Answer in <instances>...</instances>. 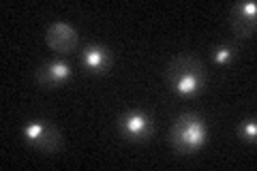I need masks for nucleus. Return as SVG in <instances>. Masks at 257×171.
<instances>
[{"mask_svg":"<svg viewBox=\"0 0 257 171\" xmlns=\"http://www.w3.org/2000/svg\"><path fill=\"white\" fill-rule=\"evenodd\" d=\"M82 62H84V69L88 73L101 75V73H107L111 62H114V56H111V52L103 45H88L84 50Z\"/></svg>","mask_w":257,"mask_h":171,"instance_id":"8","label":"nucleus"},{"mask_svg":"<svg viewBox=\"0 0 257 171\" xmlns=\"http://www.w3.org/2000/svg\"><path fill=\"white\" fill-rule=\"evenodd\" d=\"M236 56H238V50L234 43H221L212 47V62L219 64V67H227L231 60H236Z\"/></svg>","mask_w":257,"mask_h":171,"instance_id":"9","label":"nucleus"},{"mask_svg":"<svg viewBox=\"0 0 257 171\" xmlns=\"http://www.w3.org/2000/svg\"><path fill=\"white\" fill-rule=\"evenodd\" d=\"M45 43L50 45L54 52L69 54V52H73L79 43V32L73 26H69V24L56 22L45 32Z\"/></svg>","mask_w":257,"mask_h":171,"instance_id":"6","label":"nucleus"},{"mask_svg":"<svg viewBox=\"0 0 257 171\" xmlns=\"http://www.w3.org/2000/svg\"><path fill=\"white\" fill-rule=\"evenodd\" d=\"M206 139H208V128L197 113H182V116L176 118L170 133V141L178 154L187 156V154L197 152L206 143Z\"/></svg>","mask_w":257,"mask_h":171,"instance_id":"2","label":"nucleus"},{"mask_svg":"<svg viewBox=\"0 0 257 171\" xmlns=\"http://www.w3.org/2000/svg\"><path fill=\"white\" fill-rule=\"evenodd\" d=\"M238 135L242 137L244 141H248V143H253L255 139H257V124H255V120L253 118H248V120H244L242 124H240V128H238Z\"/></svg>","mask_w":257,"mask_h":171,"instance_id":"10","label":"nucleus"},{"mask_svg":"<svg viewBox=\"0 0 257 171\" xmlns=\"http://www.w3.org/2000/svg\"><path fill=\"white\" fill-rule=\"evenodd\" d=\"M22 135L32 148L41 150L45 154H56L62 150V135L54 124L45 120H32L28 124H24Z\"/></svg>","mask_w":257,"mask_h":171,"instance_id":"3","label":"nucleus"},{"mask_svg":"<svg viewBox=\"0 0 257 171\" xmlns=\"http://www.w3.org/2000/svg\"><path fill=\"white\" fill-rule=\"evenodd\" d=\"M165 77H167V84H170L172 90L178 96H184V99L199 94L206 86L204 64L191 54L176 56V58L167 64Z\"/></svg>","mask_w":257,"mask_h":171,"instance_id":"1","label":"nucleus"},{"mask_svg":"<svg viewBox=\"0 0 257 171\" xmlns=\"http://www.w3.org/2000/svg\"><path fill=\"white\" fill-rule=\"evenodd\" d=\"M71 77V67L64 60H50L37 69V81L45 88H58Z\"/></svg>","mask_w":257,"mask_h":171,"instance_id":"7","label":"nucleus"},{"mask_svg":"<svg viewBox=\"0 0 257 171\" xmlns=\"http://www.w3.org/2000/svg\"><path fill=\"white\" fill-rule=\"evenodd\" d=\"M118 131L128 141H146L155 131V124H152V118L146 111L131 109L118 118Z\"/></svg>","mask_w":257,"mask_h":171,"instance_id":"4","label":"nucleus"},{"mask_svg":"<svg viewBox=\"0 0 257 171\" xmlns=\"http://www.w3.org/2000/svg\"><path fill=\"white\" fill-rule=\"evenodd\" d=\"M229 24L236 37L246 39L255 35L257 26V7L255 3H236L229 7Z\"/></svg>","mask_w":257,"mask_h":171,"instance_id":"5","label":"nucleus"}]
</instances>
